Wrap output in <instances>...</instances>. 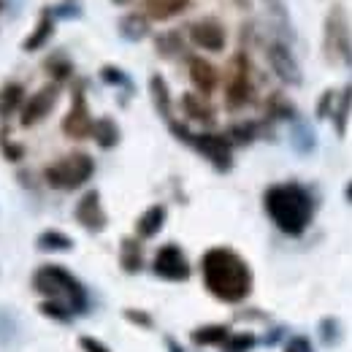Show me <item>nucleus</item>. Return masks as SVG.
<instances>
[{
  "instance_id": "f257e3e1",
  "label": "nucleus",
  "mask_w": 352,
  "mask_h": 352,
  "mask_svg": "<svg viewBox=\"0 0 352 352\" xmlns=\"http://www.w3.org/2000/svg\"><path fill=\"white\" fill-rule=\"evenodd\" d=\"M206 290L225 304H239L252 293V271L247 261L230 247H212L201 258Z\"/></svg>"
},
{
  "instance_id": "f03ea898",
  "label": "nucleus",
  "mask_w": 352,
  "mask_h": 352,
  "mask_svg": "<svg viewBox=\"0 0 352 352\" xmlns=\"http://www.w3.org/2000/svg\"><path fill=\"white\" fill-rule=\"evenodd\" d=\"M265 214L285 236H301L314 217V198L298 182L271 184L263 195Z\"/></svg>"
},
{
  "instance_id": "7ed1b4c3",
  "label": "nucleus",
  "mask_w": 352,
  "mask_h": 352,
  "mask_svg": "<svg viewBox=\"0 0 352 352\" xmlns=\"http://www.w3.org/2000/svg\"><path fill=\"white\" fill-rule=\"evenodd\" d=\"M33 290L46 296V301H60L71 309L74 314L87 311V290L85 285L63 265L46 263L33 274Z\"/></svg>"
},
{
  "instance_id": "20e7f679",
  "label": "nucleus",
  "mask_w": 352,
  "mask_h": 352,
  "mask_svg": "<svg viewBox=\"0 0 352 352\" xmlns=\"http://www.w3.org/2000/svg\"><path fill=\"white\" fill-rule=\"evenodd\" d=\"M95 174V160L87 152H71L44 168V179L54 190H79Z\"/></svg>"
},
{
  "instance_id": "39448f33",
  "label": "nucleus",
  "mask_w": 352,
  "mask_h": 352,
  "mask_svg": "<svg viewBox=\"0 0 352 352\" xmlns=\"http://www.w3.org/2000/svg\"><path fill=\"white\" fill-rule=\"evenodd\" d=\"M322 54L331 65H350L352 63V28L347 11L342 6H333L325 16Z\"/></svg>"
},
{
  "instance_id": "423d86ee",
  "label": "nucleus",
  "mask_w": 352,
  "mask_h": 352,
  "mask_svg": "<svg viewBox=\"0 0 352 352\" xmlns=\"http://www.w3.org/2000/svg\"><path fill=\"white\" fill-rule=\"evenodd\" d=\"M252 65L247 52H236L228 68V85H225V106L230 111H241L252 100Z\"/></svg>"
},
{
  "instance_id": "0eeeda50",
  "label": "nucleus",
  "mask_w": 352,
  "mask_h": 352,
  "mask_svg": "<svg viewBox=\"0 0 352 352\" xmlns=\"http://www.w3.org/2000/svg\"><path fill=\"white\" fill-rule=\"evenodd\" d=\"M190 146L212 163L217 174H228L233 168V141L222 133H195Z\"/></svg>"
},
{
  "instance_id": "6e6552de",
  "label": "nucleus",
  "mask_w": 352,
  "mask_h": 352,
  "mask_svg": "<svg viewBox=\"0 0 352 352\" xmlns=\"http://www.w3.org/2000/svg\"><path fill=\"white\" fill-rule=\"evenodd\" d=\"M265 60H268L274 76L282 85H287V87H298L301 85V68H298V60H296V54H293V49H290L287 41H282V38L268 41Z\"/></svg>"
},
{
  "instance_id": "1a4fd4ad",
  "label": "nucleus",
  "mask_w": 352,
  "mask_h": 352,
  "mask_svg": "<svg viewBox=\"0 0 352 352\" xmlns=\"http://www.w3.org/2000/svg\"><path fill=\"white\" fill-rule=\"evenodd\" d=\"M95 131V120L89 114V106H87V95H85V85H76L74 87V95H71V109L63 120V133L68 138H89Z\"/></svg>"
},
{
  "instance_id": "9d476101",
  "label": "nucleus",
  "mask_w": 352,
  "mask_h": 352,
  "mask_svg": "<svg viewBox=\"0 0 352 352\" xmlns=\"http://www.w3.org/2000/svg\"><path fill=\"white\" fill-rule=\"evenodd\" d=\"M152 271L166 282H184V279H190V261L179 244H166L157 250Z\"/></svg>"
},
{
  "instance_id": "9b49d317",
  "label": "nucleus",
  "mask_w": 352,
  "mask_h": 352,
  "mask_svg": "<svg viewBox=\"0 0 352 352\" xmlns=\"http://www.w3.org/2000/svg\"><path fill=\"white\" fill-rule=\"evenodd\" d=\"M57 98H60V85L49 82L38 92L30 95V100L22 106V117H19V125L22 128H33L38 125L41 120H46L52 114V109L57 106Z\"/></svg>"
},
{
  "instance_id": "f8f14e48",
  "label": "nucleus",
  "mask_w": 352,
  "mask_h": 352,
  "mask_svg": "<svg viewBox=\"0 0 352 352\" xmlns=\"http://www.w3.org/2000/svg\"><path fill=\"white\" fill-rule=\"evenodd\" d=\"M74 217L76 222L89 230V233H100V230H106V212H103V204H100V192L98 190H87L79 201H76V209H74Z\"/></svg>"
},
{
  "instance_id": "ddd939ff",
  "label": "nucleus",
  "mask_w": 352,
  "mask_h": 352,
  "mask_svg": "<svg viewBox=\"0 0 352 352\" xmlns=\"http://www.w3.org/2000/svg\"><path fill=\"white\" fill-rule=\"evenodd\" d=\"M187 33H190V41H192V44L201 46V49H209V52H222V49H225V41H228L222 22L214 19V16H204V19L192 22Z\"/></svg>"
},
{
  "instance_id": "4468645a",
  "label": "nucleus",
  "mask_w": 352,
  "mask_h": 352,
  "mask_svg": "<svg viewBox=\"0 0 352 352\" xmlns=\"http://www.w3.org/2000/svg\"><path fill=\"white\" fill-rule=\"evenodd\" d=\"M187 74H190V82H192V87H195L198 95L209 98V95L217 89L220 74H217V68H214L206 57H201V54L187 57Z\"/></svg>"
},
{
  "instance_id": "2eb2a0df",
  "label": "nucleus",
  "mask_w": 352,
  "mask_h": 352,
  "mask_svg": "<svg viewBox=\"0 0 352 352\" xmlns=\"http://www.w3.org/2000/svg\"><path fill=\"white\" fill-rule=\"evenodd\" d=\"M54 14H52V8L49 6H44L41 8V14H38V22H36V28H33V33L22 41V49L25 52H38L41 46L49 44V38L54 36Z\"/></svg>"
},
{
  "instance_id": "dca6fc26",
  "label": "nucleus",
  "mask_w": 352,
  "mask_h": 352,
  "mask_svg": "<svg viewBox=\"0 0 352 352\" xmlns=\"http://www.w3.org/2000/svg\"><path fill=\"white\" fill-rule=\"evenodd\" d=\"M179 106L187 114V120H192V122H201V125H212L214 122V109L198 92H184L182 100H179Z\"/></svg>"
},
{
  "instance_id": "f3484780",
  "label": "nucleus",
  "mask_w": 352,
  "mask_h": 352,
  "mask_svg": "<svg viewBox=\"0 0 352 352\" xmlns=\"http://www.w3.org/2000/svg\"><path fill=\"white\" fill-rule=\"evenodd\" d=\"M149 95H152V103H155V111L171 122L174 120V103H171V89H168V82L160 76V74H152L149 76Z\"/></svg>"
},
{
  "instance_id": "a211bd4d",
  "label": "nucleus",
  "mask_w": 352,
  "mask_h": 352,
  "mask_svg": "<svg viewBox=\"0 0 352 352\" xmlns=\"http://www.w3.org/2000/svg\"><path fill=\"white\" fill-rule=\"evenodd\" d=\"M166 217H168V209H166L163 204L149 206V209L135 220V236H138V239H155V236L163 230Z\"/></svg>"
},
{
  "instance_id": "6ab92c4d",
  "label": "nucleus",
  "mask_w": 352,
  "mask_h": 352,
  "mask_svg": "<svg viewBox=\"0 0 352 352\" xmlns=\"http://www.w3.org/2000/svg\"><path fill=\"white\" fill-rule=\"evenodd\" d=\"M117 33L120 38L131 41V44H138L149 36V16L146 14H138V11H131L125 14L120 22H117Z\"/></svg>"
},
{
  "instance_id": "aec40b11",
  "label": "nucleus",
  "mask_w": 352,
  "mask_h": 352,
  "mask_svg": "<svg viewBox=\"0 0 352 352\" xmlns=\"http://www.w3.org/2000/svg\"><path fill=\"white\" fill-rule=\"evenodd\" d=\"M141 3H144L146 16L155 22H168L190 8V0H141Z\"/></svg>"
},
{
  "instance_id": "412c9836",
  "label": "nucleus",
  "mask_w": 352,
  "mask_h": 352,
  "mask_svg": "<svg viewBox=\"0 0 352 352\" xmlns=\"http://www.w3.org/2000/svg\"><path fill=\"white\" fill-rule=\"evenodd\" d=\"M331 117H333V131H336V135L344 138L352 117V82L336 95V103H333V114Z\"/></svg>"
},
{
  "instance_id": "4be33fe9",
  "label": "nucleus",
  "mask_w": 352,
  "mask_h": 352,
  "mask_svg": "<svg viewBox=\"0 0 352 352\" xmlns=\"http://www.w3.org/2000/svg\"><path fill=\"white\" fill-rule=\"evenodd\" d=\"M120 265L125 274H138L144 268V252H141V244L138 239L133 236H125L120 241Z\"/></svg>"
},
{
  "instance_id": "5701e85b",
  "label": "nucleus",
  "mask_w": 352,
  "mask_h": 352,
  "mask_svg": "<svg viewBox=\"0 0 352 352\" xmlns=\"http://www.w3.org/2000/svg\"><path fill=\"white\" fill-rule=\"evenodd\" d=\"M44 71L52 76L54 85H63V82H68L74 76V63H71V57L65 52H52L44 60Z\"/></svg>"
},
{
  "instance_id": "b1692460",
  "label": "nucleus",
  "mask_w": 352,
  "mask_h": 352,
  "mask_svg": "<svg viewBox=\"0 0 352 352\" xmlns=\"http://www.w3.org/2000/svg\"><path fill=\"white\" fill-rule=\"evenodd\" d=\"M36 247H38L41 252H71V250H74V239H71L68 233H63V230L49 228L44 233H38Z\"/></svg>"
},
{
  "instance_id": "393cba45",
  "label": "nucleus",
  "mask_w": 352,
  "mask_h": 352,
  "mask_svg": "<svg viewBox=\"0 0 352 352\" xmlns=\"http://www.w3.org/2000/svg\"><path fill=\"white\" fill-rule=\"evenodd\" d=\"M290 144H293V149H296L298 155H304V157H307V155H311V152H314V146H317V138H314L311 125L296 117L293 131H290Z\"/></svg>"
},
{
  "instance_id": "a878e982",
  "label": "nucleus",
  "mask_w": 352,
  "mask_h": 352,
  "mask_svg": "<svg viewBox=\"0 0 352 352\" xmlns=\"http://www.w3.org/2000/svg\"><path fill=\"white\" fill-rule=\"evenodd\" d=\"M92 138H95V144H98L100 149H114V146L120 144L122 133H120V125H117L111 117H100V120L95 122Z\"/></svg>"
},
{
  "instance_id": "bb28decb",
  "label": "nucleus",
  "mask_w": 352,
  "mask_h": 352,
  "mask_svg": "<svg viewBox=\"0 0 352 352\" xmlns=\"http://www.w3.org/2000/svg\"><path fill=\"white\" fill-rule=\"evenodd\" d=\"M155 52H157V57H163V60L179 57V54L184 52V38H182V33H179V30L157 33V36H155Z\"/></svg>"
},
{
  "instance_id": "cd10ccee",
  "label": "nucleus",
  "mask_w": 352,
  "mask_h": 352,
  "mask_svg": "<svg viewBox=\"0 0 352 352\" xmlns=\"http://www.w3.org/2000/svg\"><path fill=\"white\" fill-rule=\"evenodd\" d=\"M22 100H25V87L22 85H16V82L3 85L0 87V120L11 117L22 106Z\"/></svg>"
},
{
  "instance_id": "c85d7f7f",
  "label": "nucleus",
  "mask_w": 352,
  "mask_h": 352,
  "mask_svg": "<svg viewBox=\"0 0 352 352\" xmlns=\"http://www.w3.org/2000/svg\"><path fill=\"white\" fill-rule=\"evenodd\" d=\"M228 336H230L228 325H204V328H195L190 339L198 347H209V344H225Z\"/></svg>"
},
{
  "instance_id": "c756f323",
  "label": "nucleus",
  "mask_w": 352,
  "mask_h": 352,
  "mask_svg": "<svg viewBox=\"0 0 352 352\" xmlns=\"http://www.w3.org/2000/svg\"><path fill=\"white\" fill-rule=\"evenodd\" d=\"M261 133H263V125H261V122L244 120V122H236V125L228 128V138H230L233 144H252Z\"/></svg>"
},
{
  "instance_id": "7c9ffc66",
  "label": "nucleus",
  "mask_w": 352,
  "mask_h": 352,
  "mask_svg": "<svg viewBox=\"0 0 352 352\" xmlns=\"http://www.w3.org/2000/svg\"><path fill=\"white\" fill-rule=\"evenodd\" d=\"M265 114L268 117H282V120H293V117H298V109L285 98V95H279V92H274L271 98H268V106H265Z\"/></svg>"
},
{
  "instance_id": "2f4dec72",
  "label": "nucleus",
  "mask_w": 352,
  "mask_h": 352,
  "mask_svg": "<svg viewBox=\"0 0 352 352\" xmlns=\"http://www.w3.org/2000/svg\"><path fill=\"white\" fill-rule=\"evenodd\" d=\"M100 79L106 85H111V87H125L128 92L133 89V82L128 79V74L122 68H117V65H103L100 68Z\"/></svg>"
},
{
  "instance_id": "473e14b6",
  "label": "nucleus",
  "mask_w": 352,
  "mask_h": 352,
  "mask_svg": "<svg viewBox=\"0 0 352 352\" xmlns=\"http://www.w3.org/2000/svg\"><path fill=\"white\" fill-rule=\"evenodd\" d=\"M0 152H3V157H6L8 163H19V160L25 157V146H22V144L8 141L6 128H0Z\"/></svg>"
},
{
  "instance_id": "72a5a7b5",
  "label": "nucleus",
  "mask_w": 352,
  "mask_h": 352,
  "mask_svg": "<svg viewBox=\"0 0 352 352\" xmlns=\"http://www.w3.org/2000/svg\"><path fill=\"white\" fill-rule=\"evenodd\" d=\"M255 347V336L252 333H233L225 342V352H250Z\"/></svg>"
},
{
  "instance_id": "f704fd0d",
  "label": "nucleus",
  "mask_w": 352,
  "mask_h": 352,
  "mask_svg": "<svg viewBox=\"0 0 352 352\" xmlns=\"http://www.w3.org/2000/svg\"><path fill=\"white\" fill-rule=\"evenodd\" d=\"M41 314H46V317H52V320H60V322H68L71 320V309L65 307V304H60V301H44L41 304Z\"/></svg>"
},
{
  "instance_id": "c9c22d12",
  "label": "nucleus",
  "mask_w": 352,
  "mask_h": 352,
  "mask_svg": "<svg viewBox=\"0 0 352 352\" xmlns=\"http://www.w3.org/2000/svg\"><path fill=\"white\" fill-rule=\"evenodd\" d=\"M54 19H79L82 16V6H76L74 0H65V3H57V6H49Z\"/></svg>"
},
{
  "instance_id": "e433bc0d",
  "label": "nucleus",
  "mask_w": 352,
  "mask_h": 352,
  "mask_svg": "<svg viewBox=\"0 0 352 352\" xmlns=\"http://www.w3.org/2000/svg\"><path fill=\"white\" fill-rule=\"evenodd\" d=\"M320 339H322L325 347H333L336 344V339H339V322L333 317H325L320 322Z\"/></svg>"
},
{
  "instance_id": "4c0bfd02",
  "label": "nucleus",
  "mask_w": 352,
  "mask_h": 352,
  "mask_svg": "<svg viewBox=\"0 0 352 352\" xmlns=\"http://www.w3.org/2000/svg\"><path fill=\"white\" fill-rule=\"evenodd\" d=\"M333 103H336V89H325V92H322V98H320V100H317V106H314L317 120L331 117V114H333Z\"/></svg>"
},
{
  "instance_id": "58836bf2",
  "label": "nucleus",
  "mask_w": 352,
  "mask_h": 352,
  "mask_svg": "<svg viewBox=\"0 0 352 352\" xmlns=\"http://www.w3.org/2000/svg\"><path fill=\"white\" fill-rule=\"evenodd\" d=\"M14 336H16V320H14V314H8V311L0 309V342L6 344Z\"/></svg>"
},
{
  "instance_id": "ea45409f",
  "label": "nucleus",
  "mask_w": 352,
  "mask_h": 352,
  "mask_svg": "<svg viewBox=\"0 0 352 352\" xmlns=\"http://www.w3.org/2000/svg\"><path fill=\"white\" fill-rule=\"evenodd\" d=\"M125 320L133 322V325H141V328H152L155 325V320L146 311H135V309H125Z\"/></svg>"
},
{
  "instance_id": "a19ab883",
  "label": "nucleus",
  "mask_w": 352,
  "mask_h": 352,
  "mask_svg": "<svg viewBox=\"0 0 352 352\" xmlns=\"http://www.w3.org/2000/svg\"><path fill=\"white\" fill-rule=\"evenodd\" d=\"M285 352H314V347H311V342H309L307 336H296V339L287 342Z\"/></svg>"
},
{
  "instance_id": "79ce46f5",
  "label": "nucleus",
  "mask_w": 352,
  "mask_h": 352,
  "mask_svg": "<svg viewBox=\"0 0 352 352\" xmlns=\"http://www.w3.org/2000/svg\"><path fill=\"white\" fill-rule=\"evenodd\" d=\"M79 347L85 352H111L103 342H98V339H92V336H82V339H79Z\"/></svg>"
},
{
  "instance_id": "37998d69",
  "label": "nucleus",
  "mask_w": 352,
  "mask_h": 352,
  "mask_svg": "<svg viewBox=\"0 0 352 352\" xmlns=\"http://www.w3.org/2000/svg\"><path fill=\"white\" fill-rule=\"evenodd\" d=\"M344 198H347V201L352 204V179L347 182V187H344Z\"/></svg>"
},
{
  "instance_id": "c03bdc74",
  "label": "nucleus",
  "mask_w": 352,
  "mask_h": 352,
  "mask_svg": "<svg viewBox=\"0 0 352 352\" xmlns=\"http://www.w3.org/2000/svg\"><path fill=\"white\" fill-rule=\"evenodd\" d=\"M168 347H171V352H182V350H179V347H176V342H174V339H168Z\"/></svg>"
},
{
  "instance_id": "a18cd8bd",
  "label": "nucleus",
  "mask_w": 352,
  "mask_h": 352,
  "mask_svg": "<svg viewBox=\"0 0 352 352\" xmlns=\"http://www.w3.org/2000/svg\"><path fill=\"white\" fill-rule=\"evenodd\" d=\"M114 6H128V3H133V0H111Z\"/></svg>"
},
{
  "instance_id": "49530a36",
  "label": "nucleus",
  "mask_w": 352,
  "mask_h": 352,
  "mask_svg": "<svg viewBox=\"0 0 352 352\" xmlns=\"http://www.w3.org/2000/svg\"><path fill=\"white\" fill-rule=\"evenodd\" d=\"M0 8H3V3H0Z\"/></svg>"
}]
</instances>
